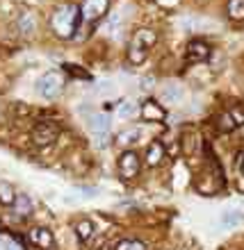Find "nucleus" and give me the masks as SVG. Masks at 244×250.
<instances>
[{"label":"nucleus","instance_id":"1","mask_svg":"<svg viewBox=\"0 0 244 250\" xmlns=\"http://www.w3.org/2000/svg\"><path fill=\"white\" fill-rule=\"evenodd\" d=\"M78 21H80V7L73 5V2H64L50 16V30L60 39H71L73 34H75Z\"/></svg>","mask_w":244,"mask_h":250},{"label":"nucleus","instance_id":"2","mask_svg":"<svg viewBox=\"0 0 244 250\" xmlns=\"http://www.w3.org/2000/svg\"><path fill=\"white\" fill-rule=\"evenodd\" d=\"M158 41V32L151 30V27H139L135 37L130 39V46H128V62L135 66L144 64L146 57H148V50L155 46Z\"/></svg>","mask_w":244,"mask_h":250},{"label":"nucleus","instance_id":"3","mask_svg":"<svg viewBox=\"0 0 244 250\" xmlns=\"http://www.w3.org/2000/svg\"><path fill=\"white\" fill-rule=\"evenodd\" d=\"M62 86H64V78L62 73L57 71H46L37 82V93L44 96L46 100H53L62 93Z\"/></svg>","mask_w":244,"mask_h":250},{"label":"nucleus","instance_id":"4","mask_svg":"<svg viewBox=\"0 0 244 250\" xmlns=\"http://www.w3.org/2000/svg\"><path fill=\"white\" fill-rule=\"evenodd\" d=\"M110 9V0H82L80 2V19L87 23H96L107 14Z\"/></svg>","mask_w":244,"mask_h":250},{"label":"nucleus","instance_id":"5","mask_svg":"<svg viewBox=\"0 0 244 250\" xmlns=\"http://www.w3.org/2000/svg\"><path fill=\"white\" fill-rule=\"evenodd\" d=\"M57 137H60V125L50 121H41L32 130V141L37 146H50L57 141Z\"/></svg>","mask_w":244,"mask_h":250},{"label":"nucleus","instance_id":"6","mask_svg":"<svg viewBox=\"0 0 244 250\" xmlns=\"http://www.w3.org/2000/svg\"><path fill=\"white\" fill-rule=\"evenodd\" d=\"M117 168H119L121 178L123 180H132L139 175V168H142V159L135 150H123L121 152L119 162H117Z\"/></svg>","mask_w":244,"mask_h":250},{"label":"nucleus","instance_id":"7","mask_svg":"<svg viewBox=\"0 0 244 250\" xmlns=\"http://www.w3.org/2000/svg\"><path fill=\"white\" fill-rule=\"evenodd\" d=\"M89 127H92V132L96 134V141H98L100 148L107 146V139H110V121H107V116H103V114H92V116H89Z\"/></svg>","mask_w":244,"mask_h":250},{"label":"nucleus","instance_id":"8","mask_svg":"<svg viewBox=\"0 0 244 250\" xmlns=\"http://www.w3.org/2000/svg\"><path fill=\"white\" fill-rule=\"evenodd\" d=\"M27 239H30V244L41 248V250H53L55 248V237L50 234V230H46V228H32V230L27 232Z\"/></svg>","mask_w":244,"mask_h":250},{"label":"nucleus","instance_id":"9","mask_svg":"<svg viewBox=\"0 0 244 250\" xmlns=\"http://www.w3.org/2000/svg\"><path fill=\"white\" fill-rule=\"evenodd\" d=\"M185 57H187V62H205L208 57H210V46L205 43V41H198V39H194V41H190L187 43V53H185Z\"/></svg>","mask_w":244,"mask_h":250},{"label":"nucleus","instance_id":"10","mask_svg":"<svg viewBox=\"0 0 244 250\" xmlns=\"http://www.w3.org/2000/svg\"><path fill=\"white\" fill-rule=\"evenodd\" d=\"M142 119L144 121H165L167 112L160 103H155V100H146V103H142Z\"/></svg>","mask_w":244,"mask_h":250},{"label":"nucleus","instance_id":"11","mask_svg":"<svg viewBox=\"0 0 244 250\" xmlns=\"http://www.w3.org/2000/svg\"><path fill=\"white\" fill-rule=\"evenodd\" d=\"M16 27H19V32L23 34V37H32V34L37 32V16H34L32 12H23L19 16Z\"/></svg>","mask_w":244,"mask_h":250},{"label":"nucleus","instance_id":"12","mask_svg":"<svg viewBox=\"0 0 244 250\" xmlns=\"http://www.w3.org/2000/svg\"><path fill=\"white\" fill-rule=\"evenodd\" d=\"M165 159V146L160 141H151L148 148H146V164L148 166H160Z\"/></svg>","mask_w":244,"mask_h":250},{"label":"nucleus","instance_id":"13","mask_svg":"<svg viewBox=\"0 0 244 250\" xmlns=\"http://www.w3.org/2000/svg\"><path fill=\"white\" fill-rule=\"evenodd\" d=\"M240 123H244V116L238 112H224L219 116V130L221 132H231L235 130Z\"/></svg>","mask_w":244,"mask_h":250},{"label":"nucleus","instance_id":"14","mask_svg":"<svg viewBox=\"0 0 244 250\" xmlns=\"http://www.w3.org/2000/svg\"><path fill=\"white\" fill-rule=\"evenodd\" d=\"M12 209H14V214H16L19 218L30 216V214H32V200H30L25 193H19V196H16V203H14Z\"/></svg>","mask_w":244,"mask_h":250},{"label":"nucleus","instance_id":"15","mask_svg":"<svg viewBox=\"0 0 244 250\" xmlns=\"http://www.w3.org/2000/svg\"><path fill=\"white\" fill-rule=\"evenodd\" d=\"M16 191H14V187L9 185V182H5V180H0V205H5V207H14V203H16Z\"/></svg>","mask_w":244,"mask_h":250},{"label":"nucleus","instance_id":"16","mask_svg":"<svg viewBox=\"0 0 244 250\" xmlns=\"http://www.w3.org/2000/svg\"><path fill=\"white\" fill-rule=\"evenodd\" d=\"M183 86L180 84H167L165 89H162V100H165V103H180V100H183Z\"/></svg>","mask_w":244,"mask_h":250},{"label":"nucleus","instance_id":"17","mask_svg":"<svg viewBox=\"0 0 244 250\" xmlns=\"http://www.w3.org/2000/svg\"><path fill=\"white\" fill-rule=\"evenodd\" d=\"M226 14L231 21H244V0H228L226 2Z\"/></svg>","mask_w":244,"mask_h":250},{"label":"nucleus","instance_id":"18","mask_svg":"<svg viewBox=\"0 0 244 250\" xmlns=\"http://www.w3.org/2000/svg\"><path fill=\"white\" fill-rule=\"evenodd\" d=\"M137 137H139V130H135V127H128V130H121L119 134H117V144L123 146V148H128V146L137 144Z\"/></svg>","mask_w":244,"mask_h":250},{"label":"nucleus","instance_id":"19","mask_svg":"<svg viewBox=\"0 0 244 250\" xmlns=\"http://www.w3.org/2000/svg\"><path fill=\"white\" fill-rule=\"evenodd\" d=\"M75 234H78L80 241H87V239L94 234V223L89 218H82L78 225H75Z\"/></svg>","mask_w":244,"mask_h":250},{"label":"nucleus","instance_id":"20","mask_svg":"<svg viewBox=\"0 0 244 250\" xmlns=\"http://www.w3.org/2000/svg\"><path fill=\"white\" fill-rule=\"evenodd\" d=\"M117 116L119 119H132L135 116V103L132 100H121L117 105Z\"/></svg>","mask_w":244,"mask_h":250},{"label":"nucleus","instance_id":"21","mask_svg":"<svg viewBox=\"0 0 244 250\" xmlns=\"http://www.w3.org/2000/svg\"><path fill=\"white\" fill-rule=\"evenodd\" d=\"M114 250H146V246L137 239H121L119 244L114 246Z\"/></svg>","mask_w":244,"mask_h":250},{"label":"nucleus","instance_id":"22","mask_svg":"<svg viewBox=\"0 0 244 250\" xmlns=\"http://www.w3.org/2000/svg\"><path fill=\"white\" fill-rule=\"evenodd\" d=\"M244 221V216L240 214V211H226L224 216H221V223L226 225V228H233V225H240Z\"/></svg>","mask_w":244,"mask_h":250},{"label":"nucleus","instance_id":"23","mask_svg":"<svg viewBox=\"0 0 244 250\" xmlns=\"http://www.w3.org/2000/svg\"><path fill=\"white\" fill-rule=\"evenodd\" d=\"M5 250H19V248H16L12 241H5Z\"/></svg>","mask_w":244,"mask_h":250},{"label":"nucleus","instance_id":"24","mask_svg":"<svg viewBox=\"0 0 244 250\" xmlns=\"http://www.w3.org/2000/svg\"><path fill=\"white\" fill-rule=\"evenodd\" d=\"M240 168H242V173H244V157H242V162H240Z\"/></svg>","mask_w":244,"mask_h":250}]
</instances>
